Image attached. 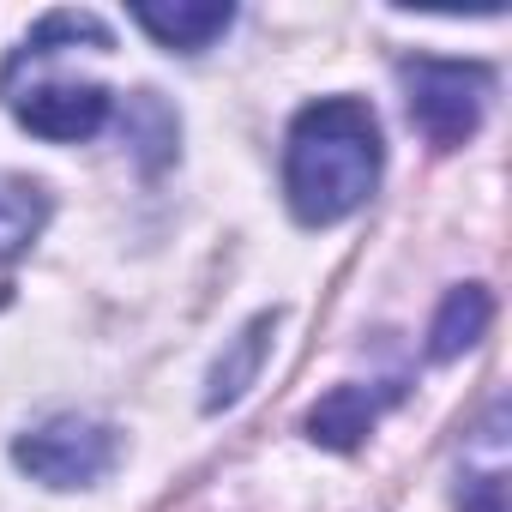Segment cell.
<instances>
[{"instance_id":"6da1fadb","label":"cell","mask_w":512,"mask_h":512,"mask_svg":"<svg viewBox=\"0 0 512 512\" xmlns=\"http://www.w3.org/2000/svg\"><path fill=\"white\" fill-rule=\"evenodd\" d=\"M380 181V121L356 97H320L296 115L284 145V193L302 223H338L368 205Z\"/></svg>"},{"instance_id":"7a4b0ae2","label":"cell","mask_w":512,"mask_h":512,"mask_svg":"<svg viewBox=\"0 0 512 512\" xmlns=\"http://www.w3.org/2000/svg\"><path fill=\"white\" fill-rule=\"evenodd\" d=\"M79 43H109L103 19L91 13H49L7 61L0 73V97L7 109L37 133V139H55V145H79L91 139L103 121H109V91L97 79H79L67 73V61L79 55Z\"/></svg>"},{"instance_id":"3957f363","label":"cell","mask_w":512,"mask_h":512,"mask_svg":"<svg viewBox=\"0 0 512 512\" xmlns=\"http://www.w3.org/2000/svg\"><path fill=\"white\" fill-rule=\"evenodd\" d=\"M404 97H410V121L434 139V145H464L482 127L488 109V67L476 61H404Z\"/></svg>"},{"instance_id":"277c9868","label":"cell","mask_w":512,"mask_h":512,"mask_svg":"<svg viewBox=\"0 0 512 512\" xmlns=\"http://www.w3.org/2000/svg\"><path fill=\"white\" fill-rule=\"evenodd\" d=\"M13 458H19L37 482H49V488H85V482L109 476V464H115V434H109L103 422H85V416H55V422H43L37 434H25V440L13 446Z\"/></svg>"},{"instance_id":"5b68a950","label":"cell","mask_w":512,"mask_h":512,"mask_svg":"<svg viewBox=\"0 0 512 512\" xmlns=\"http://www.w3.org/2000/svg\"><path fill=\"white\" fill-rule=\"evenodd\" d=\"M392 404V392H368V386H338L314 416H308V434L320 440V446H356L368 428H374V416Z\"/></svg>"},{"instance_id":"8992f818","label":"cell","mask_w":512,"mask_h":512,"mask_svg":"<svg viewBox=\"0 0 512 512\" xmlns=\"http://www.w3.org/2000/svg\"><path fill=\"white\" fill-rule=\"evenodd\" d=\"M49 217V199L37 181H19V175H0V284H7V266L37 241Z\"/></svg>"},{"instance_id":"52a82bcc","label":"cell","mask_w":512,"mask_h":512,"mask_svg":"<svg viewBox=\"0 0 512 512\" xmlns=\"http://www.w3.org/2000/svg\"><path fill=\"white\" fill-rule=\"evenodd\" d=\"M133 19L163 43V49H181V55H199L211 37L229 31V7H133Z\"/></svg>"},{"instance_id":"ba28073f","label":"cell","mask_w":512,"mask_h":512,"mask_svg":"<svg viewBox=\"0 0 512 512\" xmlns=\"http://www.w3.org/2000/svg\"><path fill=\"white\" fill-rule=\"evenodd\" d=\"M482 326H488V290H476V284H464V290H452L446 296V308H440V320H434V356H458V350H470L476 338H482Z\"/></svg>"},{"instance_id":"9c48e42d","label":"cell","mask_w":512,"mask_h":512,"mask_svg":"<svg viewBox=\"0 0 512 512\" xmlns=\"http://www.w3.org/2000/svg\"><path fill=\"white\" fill-rule=\"evenodd\" d=\"M260 350H266V320L241 338V350H235V362H229V368H217V380H211V404H229V398L253 380V362H260Z\"/></svg>"},{"instance_id":"30bf717a","label":"cell","mask_w":512,"mask_h":512,"mask_svg":"<svg viewBox=\"0 0 512 512\" xmlns=\"http://www.w3.org/2000/svg\"><path fill=\"white\" fill-rule=\"evenodd\" d=\"M464 512H506V476H500V470L470 476V482H464Z\"/></svg>"}]
</instances>
